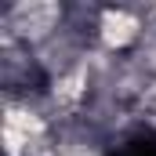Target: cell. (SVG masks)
Here are the masks:
<instances>
[{
	"label": "cell",
	"mask_w": 156,
	"mask_h": 156,
	"mask_svg": "<svg viewBox=\"0 0 156 156\" xmlns=\"http://www.w3.org/2000/svg\"><path fill=\"white\" fill-rule=\"evenodd\" d=\"M55 18H58V7H55V4H29V7H18V22H22L26 33H47Z\"/></svg>",
	"instance_id": "6da1fadb"
},
{
	"label": "cell",
	"mask_w": 156,
	"mask_h": 156,
	"mask_svg": "<svg viewBox=\"0 0 156 156\" xmlns=\"http://www.w3.org/2000/svg\"><path fill=\"white\" fill-rule=\"evenodd\" d=\"M134 37V18L131 15H105V40L109 44H127Z\"/></svg>",
	"instance_id": "7a4b0ae2"
}]
</instances>
